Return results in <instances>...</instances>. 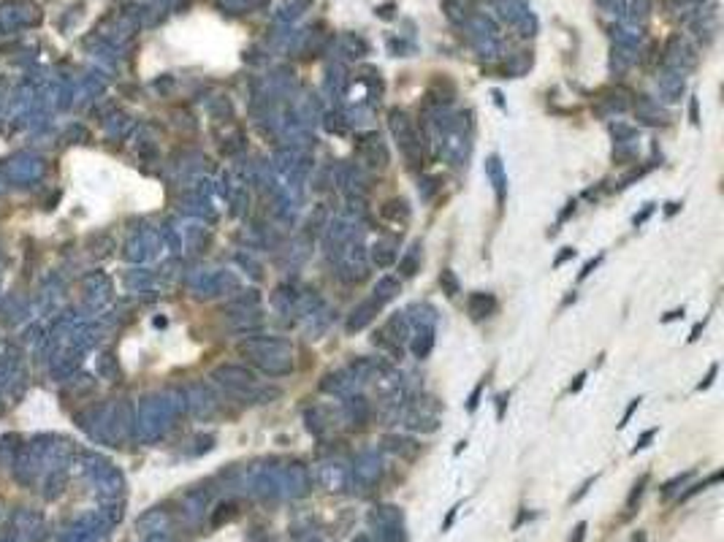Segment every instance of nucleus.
<instances>
[{
  "label": "nucleus",
  "mask_w": 724,
  "mask_h": 542,
  "mask_svg": "<svg viewBox=\"0 0 724 542\" xmlns=\"http://www.w3.org/2000/svg\"><path fill=\"white\" fill-rule=\"evenodd\" d=\"M637 404H640V399H632V402H630V406H627V409H624V415H621V423H618V429H624V426L630 423V418L635 415Z\"/></svg>",
  "instance_id": "obj_37"
},
{
  "label": "nucleus",
  "mask_w": 724,
  "mask_h": 542,
  "mask_svg": "<svg viewBox=\"0 0 724 542\" xmlns=\"http://www.w3.org/2000/svg\"><path fill=\"white\" fill-rule=\"evenodd\" d=\"M383 445L391 453H399V455H405V458H415V455H418V451H421V445H415L412 439H407V437H399V434H388V437L383 439Z\"/></svg>",
  "instance_id": "obj_14"
},
{
  "label": "nucleus",
  "mask_w": 724,
  "mask_h": 542,
  "mask_svg": "<svg viewBox=\"0 0 724 542\" xmlns=\"http://www.w3.org/2000/svg\"><path fill=\"white\" fill-rule=\"evenodd\" d=\"M679 206L681 203H667V217H670V214H676V212H679Z\"/></svg>",
  "instance_id": "obj_49"
},
{
  "label": "nucleus",
  "mask_w": 724,
  "mask_h": 542,
  "mask_svg": "<svg viewBox=\"0 0 724 542\" xmlns=\"http://www.w3.org/2000/svg\"><path fill=\"white\" fill-rule=\"evenodd\" d=\"M206 504H209V494H206V491H193L190 497L184 499V513H187L190 523H196V520L204 515Z\"/></svg>",
  "instance_id": "obj_18"
},
{
  "label": "nucleus",
  "mask_w": 724,
  "mask_h": 542,
  "mask_svg": "<svg viewBox=\"0 0 724 542\" xmlns=\"http://www.w3.org/2000/svg\"><path fill=\"white\" fill-rule=\"evenodd\" d=\"M356 385V377L350 374V369H340V372H328L323 380H320V390L326 393H337V396H345L350 388Z\"/></svg>",
  "instance_id": "obj_8"
},
{
  "label": "nucleus",
  "mask_w": 724,
  "mask_h": 542,
  "mask_svg": "<svg viewBox=\"0 0 724 542\" xmlns=\"http://www.w3.org/2000/svg\"><path fill=\"white\" fill-rule=\"evenodd\" d=\"M388 128H391L393 138L399 141V149L405 152L410 166H412V168H423V166H426V138L412 125V119H410L407 114L402 112V109H391V114H388Z\"/></svg>",
  "instance_id": "obj_1"
},
{
  "label": "nucleus",
  "mask_w": 724,
  "mask_h": 542,
  "mask_svg": "<svg viewBox=\"0 0 724 542\" xmlns=\"http://www.w3.org/2000/svg\"><path fill=\"white\" fill-rule=\"evenodd\" d=\"M396 263H399V271L405 277H412L418 271V263H421V244H412L405 258H396Z\"/></svg>",
  "instance_id": "obj_20"
},
{
  "label": "nucleus",
  "mask_w": 724,
  "mask_h": 542,
  "mask_svg": "<svg viewBox=\"0 0 724 542\" xmlns=\"http://www.w3.org/2000/svg\"><path fill=\"white\" fill-rule=\"evenodd\" d=\"M572 212H575V201H570V203H567V206H565V212H562V214H559V223H565V220H567V217H570V214H572Z\"/></svg>",
  "instance_id": "obj_45"
},
{
  "label": "nucleus",
  "mask_w": 724,
  "mask_h": 542,
  "mask_svg": "<svg viewBox=\"0 0 724 542\" xmlns=\"http://www.w3.org/2000/svg\"><path fill=\"white\" fill-rule=\"evenodd\" d=\"M369 526L377 534V542H407L405 515L396 504H380L369 513Z\"/></svg>",
  "instance_id": "obj_2"
},
{
  "label": "nucleus",
  "mask_w": 724,
  "mask_h": 542,
  "mask_svg": "<svg viewBox=\"0 0 724 542\" xmlns=\"http://www.w3.org/2000/svg\"><path fill=\"white\" fill-rule=\"evenodd\" d=\"M611 133H613V138H616V144H632L635 136H637V128H630V125L616 122V125H611Z\"/></svg>",
  "instance_id": "obj_27"
},
{
  "label": "nucleus",
  "mask_w": 724,
  "mask_h": 542,
  "mask_svg": "<svg viewBox=\"0 0 724 542\" xmlns=\"http://www.w3.org/2000/svg\"><path fill=\"white\" fill-rule=\"evenodd\" d=\"M372 342H375L377 347H383V350H388V353H391V358H396V361L402 358V344H399V342H393L391 337H385L383 331H377V334L372 337Z\"/></svg>",
  "instance_id": "obj_26"
},
{
  "label": "nucleus",
  "mask_w": 724,
  "mask_h": 542,
  "mask_svg": "<svg viewBox=\"0 0 724 542\" xmlns=\"http://www.w3.org/2000/svg\"><path fill=\"white\" fill-rule=\"evenodd\" d=\"M396 293H399V279H396V277L385 274V277L377 279V285H375V298H377V301H391Z\"/></svg>",
  "instance_id": "obj_19"
},
{
  "label": "nucleus",
  "mask_w": 724,
  "mask_h": 542,
  "mask_svg": "<svg viewBox=\"0 0 724 542\" xmlns=\"http://www.w3.org/2000/svg\"><path fill=\"white\" fill-rule=\"evenodd\" d=\"M646 171H649V166H640V168H632V171H630L627 177H621V180H618V184H616V187H630V184L640 180V177H643Z\"/></svg>",
  "instance_id": "obj_33"
},
{
  "label": "nucleus",
  "mask_w": 724,
  "mask_h": 542,
  "mask_svg": "<svg viewBox=\"0 0 724 542\" xmlns=\"http://www.w3.org/2000/svg\"><path fill=\"white\" fill-rule=\"evenodd\" d=\"M380 214H383V220L396 223V226H407L410 217H412V212H410L405 198H391V201H385L383 206H380Z\"/></svg>",
  "instance_id": "obj_10"
},
{
  "label": "nucleus",
  "mask_w": 724,
  "mask_h": 542,
  "mask_svg": "<svg viewBox=\"0 0 724 542\" xmlns=\"http://www.w3.org/2000/svg\"><path fill=\"white\" fill-rule=\"evenodd\" d=\"M380 474H383V461H380L377 451H366L356 458V467H353V472H350V480H353V485L369 488V485H375V483L380 480Z\"/></svg>",
  "instance_id": "obj_3"
},
{
  "label": "nucleus",
  "mask_w": 724,
  "mask_h": 542,
  "mask_svg": "<svg viewBox=\"0 0 724 542\" xmlns=\"http://www.w3.org/2000/svg\"><path fill=\"white\" fill-rule=\"evenodd\" d=\"M326 226H328V209H326L323 203H317L315 214L307 220V236H317Z\"/></svg>",
  "instance_id": "obj_23"
},
{
  "label": "nucleus",
  "mask_w": 724,
  "mask_h": 542,
  "mask_svg": "<svg viewBox=\"0 0 724 542\" xmlns=\"http://www.w3.org/2000/svg\"><path fill=\"white\" fill-rule=\"evenodd\" d=\"M141 526H150L155 534H160V532H166L168 518H166L163 513H158V510H155V513H150V515H144V518H141Z\"/></svg>",
  "instance_id": "obj_28"
},
{
  "label": "nucleus",
  "mask_w": 724,
  "mask_h": 542,
  "mask_svg": "<svg viewBox=\"0 0 724 542\" xmlns=\"http://www.w3.org/2000/svg\"><path fill=\"white\" fill-rule=\"evenodd\" d=\"M702 325H705V323H697V325H695V328H692V337H689V342H695V339L700 337Z\"/></svg>",
  "instance_id": "obj_47"
},
{
  "label": "nucleus",
  "mask_w": 724,
  "mask_h": 542,
  "mask_svg": "<svg viewBox=\"0 0 724 542\" xmlns=\"http://www.w3.org/2000/svg\"><path fill=\"white\" fill-rule=\"evenodd\" d=\"M600 261H602V255H597V258H594V261H588L586 266H584V271H581V274H578V279H586L588 274H591V271H594V269H597V266H600Z\"/></svg>",
  "instance_id": "obj_40"
},
{
  "label": "nucleus",
  "mask_w": 724,
  "mask_h": 542,
  "mask_svg": "<svg viewBox=\"0 0 724 542\" xmlns=\"http://www.w3.org/2000/svg\"><path fill=\"white\" fill-rule=\"evenodd\" d=\"M570 258H575V249L572 247H565L559 255H556V261H553V269H559V266H565Z\"/></svg>",
  "instance_id": "obj_36"
},
{
  "label": "nucleus",
  "mask_w": 724,
  "mask_h": 542,
  "mask_svg": "<svg viewBox=\"0 0 724 542\" xmlns=\"http://www.w3.org/2000/svg\"><path fill=\"white\" fill-rule=\"evenodd\" d=\"M359 158L369 166V168H385L388 166V149L380 141V133L377 131H366V133H359Z\"/></svg>",
  "instance_id": "obj_4"
},
{
  "label": "nucleus",
  "mask_w": 724,
  "mask_h": 542,
  "mask_svg": "<svg viewBox=\"0 0 724 542\" xmlns=\"http://www.w3.org/2000/svg\"><path fill=\"white\" fill-rule=\"evenodd\" d=\"M613 160L618 163V166H630L635 160V149L630 144H616V149H613Z\"/></svg>",
  "instance_id": "obj_31"
},
{
  "label": "nucleus",
  "mask_w": 724,
  "mask_h": 542,
  "mask_svg": "<svg viewBox=\"0 0 724 542\" xmlns=\"http://www.w3.org/2000/svg\"><path fill=\"white\" fill-rule=\"evenodd\" d=\"M442 190V180L440 177H421L418 182V196H421V201H434V196Z\"/></svg>",
  "instance_id": "obj_21"
},
{
  "label": "nucleus",
  "mask_w": 724,
  "mask_h": 542,
  "mask_svg": "<svg viewBox=\"0 0 724 542\" xmlns=\"http://www.w3.org/2000/svg\"><path fill=\"white\" fill-rule=\"evenodd\" d=\"M323 125H326V131H328V133H337V136H342V133H347V131H350V119H345L340 112L326 114Z\"/></svg>",
  "instance_id": "obj_25"
},
{
  "label": "nucleus",
  "mask_w": 724,
  "mask_h": 542,
  "mask_svg": "<svg viewBox=\"0 0 724 542\" xmlns=\"http://www.w3.org/2000/svg\"><path fill=\"white\" fill-rule=\"evenodd\" d=\"M483 388H486V383H477L475 385V390H472V396H470V404H467V409H470V412H475L477 404H480V393H483Z\"/></svg>",
  "instance_id": "obj_35"
},
{
  "label": "nucleus",
  "mask_w": 724,
  "mask_h": 542,
  "mask_svg": "<svg viewBox=\"0 0 724 542\" xmlns=\"http://www.w3.org/2000/svg\"><path fill=\"white\" fill-rule=\"evenodd\" d=\"M304 418H307V429L312 431L315 437H320L323 431H326V409H320V406H312V409H307L304 412Z\"/></svg>",
  "instance_id": "obj_22"
},
{
  "label": "nucleus",
  "mask_w": 724,
  "mask_h": 542,
  "mask_svg": "<svg viewBox=\"0 0 724 542\" xmlns=\"http://www.w3.org/2000/svg\"><path fill=\"white\" fill-rule=\"evenodd\" d=\"M716 372H719V366H716V363H714V366H711V369H708V374H705V380H702V383L697 385V388H700V390H705V388H708V385L714 383V377H716Z\"/></svg>",
  "instance_id": "obj_41"
},
{
  "label": "nucleus",
  "mask_w": 724,
  "mask_h": 542,
  "mask_svg": "<svg viewBox=\"0 0 724 542\" xmlns=\"http://www.w3.org/2000/svg\"><path fill=\"white\" fill-rule=\"evenodd\" d=\"M456 510H458V504H456V507H453L451 513H448V518H445V523H442V532H448V529H451L453 518H456Z\"/></svg>",
  "instance_id": "obj_46"
},
{
  "label": "nucleus",
  "mask_w": 724,
  "mask_h": 542,
  "mask_svg": "<svg viewBox=\"0 0 724 542\" xmlns=\"http://www.w3.org/2000/svg\"><path fill=\"white\" fill-rule=\"evenodd\" d=\"M692 474H695V472H683V474H676L673 480H667V483L662 485V497H670V494H676L683 483H689V480H692Z\"/></svg>",
  "instance_id": "obj_29"
},
{
  "label": "nucleus",
  "mask_w": 724,
  "mask_h": 542,
  "mask_svg": "<svg viewBox=\"0 0 724 542\" xmlns=\"http://www.w3.org/2000/svg\"><path fill=\"white\" fill-rule=\"evenodd\" d=\"M505 404H507V393H502V396L497 399V418L499 420L505 418Z\"/></svg>",
  "instance_id": "obj_44"
},
{
  "label": "nucleus",
  "mask_w": 724,
  "mask_h": 542,
  "mask_svg": "<svg viewBox=\"0 0 724 542\" xmlns=\"http://www.w3.org/2000/svg\"><path fill=\"white\" fill-rule=\"evenodd\" d=\"M586 529H588V526L584 523V520H581V523L575 526V532H572V537H570V542H584V540H586Z\"/></svg>",
  "instance_id": "obj_39"
},
{
  "label": "nucleus",
  "mask_w": 724,
  "mask_h": 542,
  "mask_svg": "<svg viewBox=\"0 0 724 542\" xmlns=\"http://www.w3.org/2000/svg\"><path fill=\"white\" fill-rule=\"evenodd\" d=\"M689 117H692V122H695V125L700 122V112H697V98H692V101H689Z\"/></svg>",
  "instance_id": "obj_42"
},
{
  "label": "nucleus",
  "mask_w": 724,
  "mask_h": 542,
  "mask_svg": "<svg viewBox=\"0 0 724 542\" xmlns=\"http://www.w3.org/2000/svg\"><path fill=\"white\" fill-rule=\"evenodd\" d=\"M584 383H586V372H584V374H578V377H575V383L570 385V393H578V390H581V388H584Z\"/></svg>",
  "instance_id": "obj_43"
},
{
  "label": "nucleus",
  "mask_w": 724,
  "mask_h": 542,
  "mask_svg": "<svg viewBox=\"0 0 724 542\" xmlns=\"http://www.w3.org/2000/svg\"><path fill=\"white\" fill-rule=\"evenodd\" d=\"M440 288H442V293L453 298V295L461 293V282H458V277H456V271L453 269H442L440 274Z\"/></svg>",
  "instance_id": "obj_24"
},
{
  "label": "nucleus",
  "mask_w": 724,
  "mask_h": 542,
  "mask_svg": "<svg viewBox=\"0 0 724 542\" xmlns=\"http://www.w3.org/2000/svg\"><path fill=\"white\" fill-rule=\"evenodd\" d=\"M410 347H412V356H415V358H426V356L431 353V347H434V325H423V328H418Z\"/></svg>",
  "instance_id": "obj_15"
},
{
  "label": "nucleus",
  "mask_w": 724,
  "mask_h": 542,
  "mask_svg": "<svg viewBox=\"0 0 724 542\" xmlns=\"http://www.w3.org/2000/svg\"><path fill=\"white\" fill-rule=\"evenodd\" d=\"M656 431H659V429H649V431H643V437H640V439H637V445H635V448H632V453L643 451V448H649V442H651V439H654V437H656Z\"/></svg>",
  "instance_id": "obj_34"
},
{
  "label": "nucleus",
  "mask_w": 724,
  "mask_h": 542,
  "mask_svg": "<svg viewBox=\"0 0 724 542\" xmlns=\"http://www.w3.org/2000/svg\"><path fill=\"white\" fill-rule=\"evenodd\" d=\"M369 258H372V263L377 266V269H388V266H393L396 263V247L391 244V242H375L372 249H369Z\"/></svg>",
  "instance_id": "obj_13"
},
{
  "label": "nucleus",
  "mask_w": 724,
  "mask_h": 542,
  "mask_svg": "<svg viewBox=\"0 0 724 542\" xmlns=\"http://www.w3.org/2000/svg\"><path fill=\"white\" fill-rule=\"evenodd\" d=\"M646 483H649V474H643V477H640V480H637V483L632 485V494L627 497V507H630V510L635 507V501L643 497V488H646Z\"/></svg>",
  "instance_id": "obj_32"
},
{
  "label": "nucleus",
  "mask_w": 724,
  "mask_h": 542,
  "mask_svg": "<svg viewBox=\"0 0 724 542\" xmlns=\"http://www.w3.org/2000/svg\"><path fill=\"white\" fill-rule=\"evenodd\" d=\"M345 415L350 418L353 426H366L369 418H372V404L363 399L361 393H350L345 399Z\"/></svg>",
  "instance_id": "obj_7"
},
{
  "label": "nucleus",
  "mask_w": 724,
  "mask_h": 542,
  "mask_svg": "<svg viewBox=\"0 0 724 542\" xmlns=\"http://www.w3.org/2000/svg\"><path fill=\"white\" fill-rule=\"evenodd\" d=\"M147 542H171L168 537H160V534H155V537H150Z\"/></svg>",
  "instance_id": "obj_51"
},
{
  "label": "nucleus",
  "mask_w": 724,
  "mask_h": 542,
  "mask_svg": "<svg viewBox=\"0 0 724 542\" xmlns=\"http://www.w3.org/2000/svg\"><path fill=\"white\" fill-rule=\"evenodd\" d=\"M676 317H683V309H676V312H670V315H665V323H670V320H676Z\"/></svg>",
  "instance_id": "obj_48"
},
{
  "label": "nucleus",
  "mask_w": 724,
  "mask_h": 542,
  "mask_svg": "<svg viewBox=\"0 0 724 542\" xmlns=\"http://www.w3.org/2000/svg\"><path fill=\"white\" fill-rule=\"evenodd\" d=\"M486 174H488V180H491L494 190H497V203L502 206V203H505V196H507V177H505L502 160H499L497 155H491V158L486 160Z\"/></svg>",
  "instance_id": "obj_11"
},
{
  "label": "nucleus",
  "mask_w": 724,
  "mask_h": 542,
  "mask_svg": "<svg viewBox=\"0 0 724 542\" xmlns=\"http://www.w3.org/2000/svg\"><path fill=\"white\" fill-rule=\"evenodd\" d=\"M651 214H654V203H649V206H646V209H643V212H640V214H635V220H632V223H635V228H637V226H643V223H646V220H649V217H651Z\"/></svg>",
  "instance_id": "obj_38"
},
{
  "label": "nucleus",
  "mask_w": 724,
  "mask_h": 542,
  "mask_svg": "<svg viewBox=\"0 0 724 542\" xmlns=\"http://www.w3.org/2000/svg\"><path fill=\"white\" fill-rule=\"evenodd\" d=\"M402 420H405V426L412 431H423V434L437 431V418H434V415H423V412H418V409L407 412Z\"/></svg>",
  "instance_id": "obj_17"
},
{
  "label": "nucleus",
  "mask_w": 724,
  "mask_h": 542,
  "mask_svg": "<svg viewBox=\"0 0 724 542\" xmlns=\"http://www.w3.org/2000/svg\"><path fill=\"white\" fill-rule=\"evenodd\" d=\"M467 309H470V315L475 317V320H483V317L494 315L497 298L491 293H472L467 298Z\"/></svg>",
  "instance_id": "obj_12"
},
{
  "label": "nucleus",
  "mask_w": 724,
  "mask_h": 542,
  "mask_svg": "<svg viewBox=\"0 0 724 542\" xmlns=\"http://www.w3.org/2000/svg\"><path fill=\"white\" fill-rule=\"evenodd\" d=\"M383 334L385 337H391L393 342H405V339L410 337V323H407V315L405 312H396V315L391 317L388 323H385V328H383Z\"/></svg>",
  "instance_id": "obj_16"
},
{
  "label": "nucleus",
  "mask_w": 724,
  "mask_h": 542,
  "mask_svg": "<svg viewBox=\"0 0 724 542\" xmlns=\"http://www.w3.org/2000/svg\"><path fill=\"white\" fill-rule=\"evenodd\" d=\"M380 307H383V301H377V298L361 301V304L350 312V317H347V331H350V334H353V331H363V328L375 320V315L380 312Z\"/></svg>",
  "instance_id": "obj_6"
},
{
  "label": "nucleus",
  "mask_w": 724,
  "mask_h": 542,
  "mask_svg": "<svg viewBox=\"0 0 724 542\" xmlns=\"http://www.w3.org/2000/svg\"><path fill=\"white\" fill-rule=\"evenodd\" d=\"M353 542H375V540H372V537H369V534H359V537H356V540H353Z\"/></svg>",
  "instance_id": "obj_50"
},
{
  "label": "nucleus",
  "mask_w": 724,
  "mask_h": 542,
  "mask_svg": "<svg viewBox=\"0 0 724 542\" xmlns=\"http://www.w3.org/2000/svg\"><path fill=\"white\" fill-rule=\"evenodd\" d=\"M310 485H312V480H310V472H307L304 464H288L285 467V472H282V497H307Z\"/></svg>",
  "instance_id": "obj_5"
},
{
  "label": "nucleus",
  "mask_w": 724,
  "mask_h": 542,
  "mask_svg": "<svg viewBox=\"0 0 724 542\" xmlns=\"http://www.w3.org/2000/svg\"><path fill=\"white\" fill-rule=\"evenodd\" d=\"M233 515H236V504H233V501H223V504L217 507V513L212 515V523H215V526H220V523L231 520Z\"/></svg>",
  "instance_id": "obj_30"
},
{
  "label": "nucleus",
  "mask_w": 724,
  "mask_h": 542,
  "mask_svg": "<svg viewBox=\"0 0 724 542\" xmlns=\"http://www.w3.org/2000/svg\"><path fill=\"white\" fill-rule=\"evenodd\" d=\"M320 480H323V485L328 491H342L350 483V472L342 464H323L320 467Z\"/></svg>",
  "instance_id": "obj_9"
}]
</instances>
